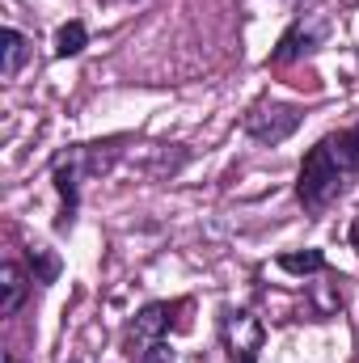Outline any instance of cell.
<instances>
[{"mask_svg": "<svg viewBox=\"0 0 359 363\" xmlns=\"http://www.w3.org/2000/svg\"><path fill=\"white\" fill-rule=\"evenodd\" d=\"M4 363H21V359H17V355H13V351H4Z\"/></svg>", "mask_w": 359, "mask_h": 363, "instance_id": "12", "label": "cell"}, {"mask_svg": "<svg viewBox=\"0 0 359 363\" xmlns=\"http://www.w3.org/2000/svg\"><path fill=\"white\" fill-rule=\"evenodd\" d=\"M136 363H174V347L170 342H153V347H144Z\"/></svg>", "mask_w": 359, "mask_h": 363, "instance_id": "10", "label": "cell"}, {"mask_svg": "<svg viewBox=\"0 0 359 363\" xmlns=\"http://www.w3.org/2000/svg\"><path fill=\"white\" fill-rule=\"evenodd\" d=\"M351 245H355V250H359V216H355V220H351Z\"/></svg>", "mask_w": 359, "mask_h": 363, "instance_id": "11", "label": "cell"}, {"mask_svg": "<svg viewBox=\"0 0 359 363\" xmlns=\"http://www.w3.org/2000/svg\"><path fill=\"white\" fill-rule=\"evenodd\" d=\"M85 38H89V34H85V26H81V21H68V26L55 34V55H60V60L81 55V51H85Z\"/></svg>", "mask_w": 359, "mask_h": 363, "instance_id": "8", "label": "cell"}, {"mask_svg": "<svg viewBox=\"0 0 359 363\" xmlns=\"http://www.w3.org/2000/svg\"><path fill=\"white\" fill-rule=\"evenodd\" d=\"M279 267L292 271V274H313V271H326V258L317 250H304V254H283Z\"/></svg>", "mask_w": 359, "mask_h": 363, "instance_id": "9", "label": "cell"}, {"mask_svg": "<svg viewBox=\"0 0 359 363\" xmlns=\"http://www.w3.org/2000/svg\"><path fill=\"white\" fill-rule=\"evenodd\" d=\"M26 291H30L26 271H21L17 262H4V267H0V317H13V313L21 308Z\"/></svg>", "mask_w": 359, "mask_h": 363, "instance_id": "6", "label": "cell"}, {"mask_svg": "<svg viewBox=\"0 0 359 363\" xmlns=\"http://www.w3.org/2000/svg\"><path fill=\"white\" fill-rule=\"evenodd\" d=\"M170 321H174V308H170V304H148V308L131 321V338H136V342H144V347L165 342Z\"/></svg>", "mask_w": 359, "mask_h": 363, "instance_id": "5", "label": "cell"}, {"mask_svg": "<svg viewBox=\"0 0 359 363\" xmlns=\"http://www.w3.org/2000/svg\"><path fill=\"white\" fill-rule=\"evenodd\" d=\"M300 127V110L296 106H279V101H263L245 114V131L258 140V144H279L287 140L292 131Z\"/></svg>", "mask_w": 359, "mask_h": 363, "instance_id": "2", "label": "cell"}, {"mask_svg": "<svg viewBox=\"0 0 359 363\" xmlns=\"http://www.w3.org/2000/svg\"><path fill=\"white\" fill-rule=\"evenodd\" d=\"M326 34H330V17H326V13H304V17L283 34V43H279V51H275V60H279V64H292V60H300V55L317 51V47L326 43Z\"/></svg>", "mask_w": 359, "mask_h": 363, "instance_id": "3", "label": "cell"}, {"mask_svg": "<svg viewBox=\"0 0 359 363\" xmlns=\"http://www.w3.org/2000/svg\"><path fill=\"white\" fill-rule=\"evenodd\" d=\"M224 347H228V355L241 363H254L258 359V347H263V325L250 317V313H228L224 317Z\"/></svg>", "mask_w": 359, "mask_h": 363, "instance_id": "4", "label": "cell"}, {"mask_svg": "<svg viewBox=\"0 0 359 363\" xmlns=\"http://www.w3.org/2000/svg\"><path fill=\"white\" fill-rule=\"evenodd\" d=\"M21 64H26V34L21 30H4V68H0V77L13 81L21 72Z\"/></svg>", "mask_w": 359, "mask_h": 363, "instance_id": "7", "label": "cell"}, {"mask_svg": "<svg viewBox=\"0 0 359 363\" xmlns=\"http://www.w3.org/2000/svg\"><path fill=\"white\" fill-rule=\"evenodd\" d=\"M359 169V131H338V135H326L300 165V182H296V194L309 211H321L330 207Z\"/></svg>", "mask_w": 359, "mask_h": 363, "instance_id": "1", "label": "cell"}]
</instances>
